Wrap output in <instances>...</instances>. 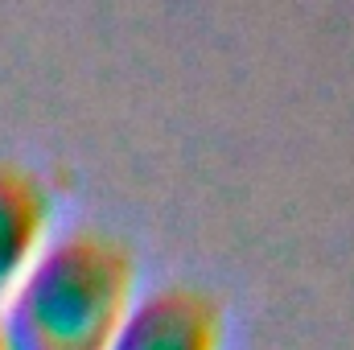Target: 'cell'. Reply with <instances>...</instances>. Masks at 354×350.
I'll list each match as a JSON object with an SVG mask.
<instances>
[{
  "mask_svg": "<svg viewBox=\"0 0 354 350\" xmlns=\"http://www.w3.org/2000/svg\"><path fill=\"white\" fill-rule=\"evenodd\" d=\"M136 301V260L103 231L54 235L0 305L4 350H107Z\"/></svg>",
  "mask_w": 354,
  "mask_h": 350,
  "instance_id": "cell-1",
  "label": "cell"
},
{
  "mask_svg": "<svg viewBox=\"0 0 354 350\" xmlns=\"http://www.w3.org/2000/svg\"><path fill=\"white\" fill-rule=\"evenodd\" d=\"M227 313L210 288L161 284L132 301L107 350H223Z\"/></svg>",
  "mask_w": 354,
  "mask_h": 350,
  "instance_id": "cell-2",
  "label": "cell"
},
{
  "mask_svg": "<svg viewBox=\"0 0 354 350\" xmlns=\"http://www.w3.org/2000/svg\"><path fill=\"white\" fill-rule=\"evenodd\" d=\"M54 198L33 169L0 161V305L50 243Z\"/></svg>",
  "mask_w": 354,
  "mask_h": 350,
  "instance_id": "cell-3",
  "label": "cell"
},
{
  "mask_svg": "<svg viewBox=\"0 0 354 350\" xmlns=\"http://www.w3.org/2000/svg\"><path fill=\"white\" fill-rule=\"evenodd\" d=\"M0 350H4V342H0Z\"/></svg>",
  "mask_w": 354,
  "mask_h": 350,
  "instance_id": "cell-4",
  "label": "cell"
}]
</instances>
